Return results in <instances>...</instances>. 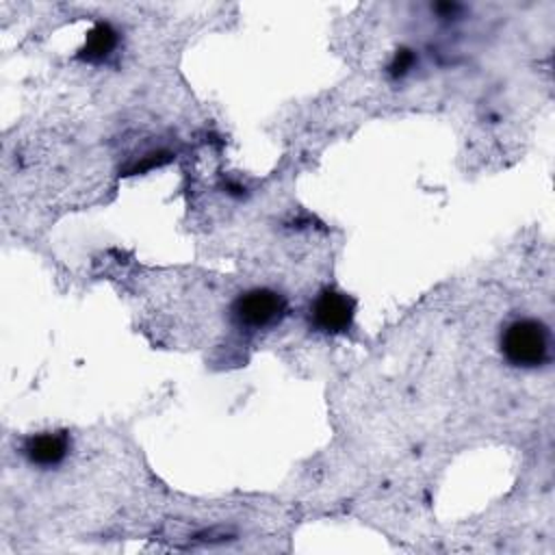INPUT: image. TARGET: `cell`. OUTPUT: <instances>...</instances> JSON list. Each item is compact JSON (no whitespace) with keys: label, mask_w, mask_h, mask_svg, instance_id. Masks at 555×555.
<instances>
[{"label":"cell","mask_w":555,"mask_h":555,"mask_svg":"<svg viewBox=\"0 0 555 555\" xmlns=\"http://www.w3.org/2000/svg\"><path fill=\"white\" fill-rule=\"evenodd\" d=\"M505 360L520 369H538L551 358L548 327L538 319H516L501 334Z\"/></svg>","instance_id":"1"},{"label":"cell","mask_w":555,"mask_h":555,"mask_svg":"<svg viewBox=\"0 0 555 555\" xmlns=\"http://www.w3.org/2000/svg\"><path fill=\"white\" fill-rule=\"evenodd\" d=\"M286 314V299L271 288H251L236 297L232 317L241 327L264 330Z\"/></svg>","instance_id":"2"},{"label":"cell","mask_w":555,"mask_h":555,"mask_svg":"<svg viewBox=\"0 0 555 555\" xmlns=\"http://www.w3.org/2000/svg\"><path fill=\"white\" fill-rule=\"evenodd\" d=\"M356 317V301L336 291L323 288L310 306V323L323 334H343L351 327Z\"/></svg>","instance_id":"3"},{"label":"cell","mask_w":555,"mask_h":555,"mask_svg":"<svg viewBox=\"0 0 555 555\" xmlns=\"http://www.w3.org/2000/svg\"><path fill=\"white\" fill-rule=\"evenodd\" d=\"M69 453L67 431H41L24 442V455L30 464L41 468L59 466Z\"/></svg>","instance_id":"4"},{"label":"cell","mask_w":555,"mask_h":555,"mask_svg":"<svg viewBox=\"0 0 555 555\" xmlns=\"http://www.w3.org/2000/svg\"><path fill=\"white\" fill-rule=\"evenodd\" d=\"M117 41H119L117 30L108 22H98L87 33V39L78 52V59L89 61V63H100L117 48Z\"/></svg>","instance_id":"5"},{"label":"cell","mask_w":555,"mask_h":555,"mask_svg":"<svg viewBox=\"0 0 555 555\" xmlns=\"http://www.w3.org/2000/svg\"><path fill=\"white\" fill-rule=\"evenodd\" d=\"M414 61H416V56H414L412 50H408V48L397 50L395 56H392V63H390V67H388V69H390V76H392V78L405 76V74L412 69Z\"/></svg>","instance_id":"6"}]
</instances>
